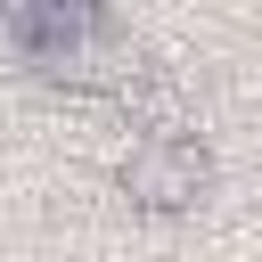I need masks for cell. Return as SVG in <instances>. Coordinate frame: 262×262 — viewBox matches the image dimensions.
I'll list each match as a JSON object with an SVG mask.
<instances>
[{
  "mask_svg": "<svg viewBox=\"0 0 262 262\" xmlns=\"http://www.w3.org/2000/svg\"><path fill=\"white\" fill-rule=\"evenodd\" d=\"M115 180H123L131 213L180 221V213H196V205L213 196V147H205V131L172 123V131L131 139V156H123V172H115Z\"/></svg>",
  "mask_w": 262,
  "mask_h": 262,
  "instance_id": "obj_1",
  "label": "cell"
},
{
  "mask_svg": "<svg viewBox=\"0 0 262 262\" xmlns=\"http://www.w3.org/2000/svg\"><path fill=\"white\" fill-rule=\"evenodd\" d=\"M106 33V0H0V41L25 66H49Z\"/></svg>",
  "mask_w": 262,
  "mask_h": 262,
  "instance_id": "obj_2",
  "label": "cell"
}]
</instances>
